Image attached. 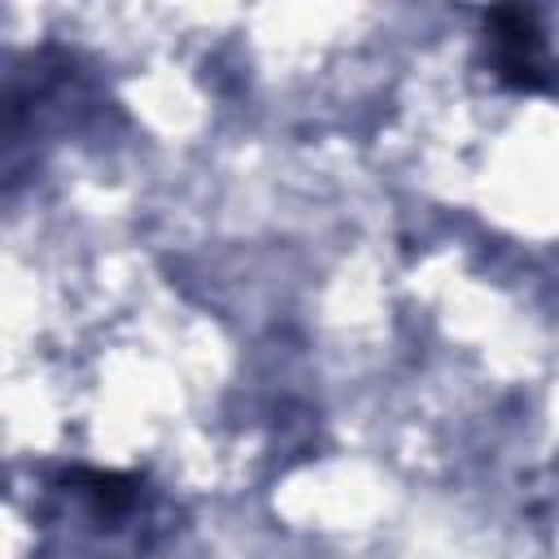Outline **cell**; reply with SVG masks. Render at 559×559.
Wrapping results in <instances>:
<instances>
[{
  "label": "cell",
  "mask_w": 559,
  "mask_h": 559,
  "mask_svg": "<svg viewBox=\"0 0 559 559\" xmlns=\"http://www.w3.org/2000/svg\"><path fill=\"white\" fill-rule=\"evenodd\" d=\"M493 22H498V31H493V66H498V74L507 83H515V87H528V92L533 87H550L555 61H550L542 35L528 26V17L524 13H498Z\"/></svg>",
  "instance_id": "6da1fadb"
}]
</instances>
